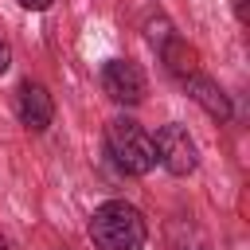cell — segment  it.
Returning <instances> with one entry per match:
<instances>
[{
	"label": "cell",
	"instance_id": "cell-3",
	"mask_svg": "<svg viewBox=\"0 0 250 250\" xmlns=\"http://www.w3.org/2000/svg\"><path fill=\"white\" fill-rule=\"evenodd\" d=\"M152 152H156V164H164L172 176H188V172H195V164H199V148H195L191 133H188L184 125H176V121H168V125L156 129Z\"/></svg>",
	"mask_w": 250,
	"mask_h": 250
},
{
	"label": "cell",
	"instance_id": "cell-9",
	"mask_svg": "<svg viewBox=\"0 0 250 250\" xmlns=\"http://www.w3.org/2000/svg\"><path fill=\"white\" fill-rule=\"evenodd\" d=\"M20 4H23V8H31V12H47L55 0H20Z\"/></svg>",
	"mask_w": 250,
	"mask_h": 250
},
{
	"label": "cell",
	"instance_id": "cell-6",
	"mask_svg": "<svg viewBox=\"0 0 250 250\" xmlns=\"http://www.w3.org/2000/svg\"><path fill=\"white\" fill-rule=\"evenodd\" d=\"M184 86H188V94L215 117V121H227L230 117V98L223 94V86L219 82H211V78H199V74H188L184 78Z\"/></svg>",
	"mask_w": 250,
	"mask_h": 250
},
{
	"label": "cell",
	"instance_id": "cell-8",
	"mask_svg": "<svg viewBox=\"0 0 250 250\" xmlns=\"http://www.w3.org/2000/svg\"><path fill=\"white\" fill-rule=\"evenodd\" d=\"M8 66H12V47H8L4 39H0V74H4Z\"/></svg>",
	"mask_w": 250,
	"mask_h": 250
},
{
	"label": "cell",
	"instance_id": "cell-11",
	"mask_svg": "<svg viewBox=\"0 0 250 250\" xmlns=\"http://www.w3.org/2000/svg\"><path fill=\"white\" fill-rule=\"evenodd\" d=\"M234 4H238V12H242V8H246V0H234Z\"/></svg>",
	"mask_w": 250,
	"mask_h": 250
},
{
	"label": "cell",
	"instance_id": "cell-2",
	"mask_svg": "<svg viewBox=\"0 0 250 250\" xmlns=\"http://www.w3.org/2000/svg\"><path fill=\"white\" fill-rule=\"evenodd\" d=\"M105 152L113 156V164L125 176H148L156 168V152H152V137L133 121V117H113L105 125Z\"/></svg>",
	"mask_w": 250,
	"mask_h": 250
},
{
	"label": "cell",
	"instance_id": "cell-5",
	"mask_svg": "<svg viewBox=\"0 0 250 250\" xmlns=\"http://www.w3.org/2000/svg\"><path fill=\"white\" fill-rule=\"evenodd\" d=\"M16 113H20V121H23L31 133H43V129L55 121V102H51L47 86H39V82H23L20 94H16Z\"/></svg>",
	"mask_w": 250,
	"mask_h": 250
},
{
	"label": "cell",
	"instance_id": "cell-7",
	"mask_svg": "<svg viewBox=\"0 0 250 250\" xmlns=\"http://www.w3.org/2000/svg\"><path fill=\"white\" fill-rule=\"evenodd\" d=\"M164 62H168V70H172V74H184V78H188V74L195 70V51H191L184 39H176V35H172V39H168V47H164Z\"/></svg>",
	"mask_w": 250,
	"mask_h": 250
},
{
	"label": "cell",
	"instance_id": "cell-4",
	"mask_svg": "<svg viewBox=\"0 0 250 250\" xmlns=\"http://www.w3.org/2000/svg\"><path fill=\"white\" fill-rule=\"evenodd\" d=\"M102 90H105V98L117 102V105H137V102L145 98V74H141V66L129 62V59H109V62L102 66Z\"/></svg>",
	"mask_w": 250,
	"mask_h": 250
},
{
	"label": "cell",
	"instance_id": "cell-10",
	"mask_svg": "<svg viewBox=\"0 0 250 250\" xmlns=\"http://www.w3.org/2000/svg\"><path fill=\"white\" fill-rule=\"evenodd\" d=\"M0 250H8V238H4V234H0Z\"/></svg>",
	"mask_w": 250,
	"mask_h": 250
},
{
	"label": "cell",
	"instance_id": "cell-1",
	"mask_svg": "<svg viewBox=\"0 0 250 250\" xmlns=\"http://www.w3.org/2000/svg\"><path fill=\"white\" fill-rule=\"evenodd\" d=\"M90 242L98 250H145L148 223L133 203L109 199V203L94 207V215H90Z\"/></svg>",
	"mask_w": 250,
	"mask_h": 250
}]
</instances>
